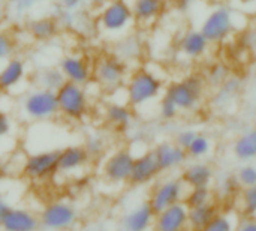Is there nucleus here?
<instances>
[{
  "mask_svg": "<svg viewBox=\"0 0 256 231\" xmlns=\"http://www.w3.org/2000/svg\"><path fill=\"white\" fill-rule=\"evenodd\" d=\"M123 89L124 101L134 110H140L160 99L165 93V83L164 78L154 71L142 66L130 71Z\"/></svg>",
  "mask_w": 256,
  "mask_h": 231,
  "instance_id": "f257e3e1",
  "label": "nucleus"
},
{
  "mask_svg": "<svg viewBox=\"0 0 256 231\" xmlns=\"http://www.w3.org/2000/svg\"><path fill=\"white\" fill-rule=\"evenodd\" d=\"M129 74V63L120 59L116 53H105L93 60L92 81L106 93H112L124 87Z\"/></svg>",
  "mask_w": 256,
  "mask_h": 231,
  "instance_id": "f03ea898",
  "label": "nucleus"
},
{
  "mask_svg": "<svg viewBox=\"0 0 256 231\" xmlns=\"http://www.w3.org/2000/svg\"><path fill=\"white\" fill-rule=\"evenodd\" d=\"M57 105L58 116L68 122H82L92 108L90 95L87 86L64 81L57 90Z\"/></svg>",
  "mask_w": 256,
  "mask_h": 231,
  "instance_id": "7ed1b4c3",
  "label": "nucleus"
},
{
  "mask_svg": "<svg viewBox=\"0 0 256 231\" xmlns=\"http://www.w3.org/2000/svg\"><path fill=\"white\" fill-rule=\"evenodd\" d=\"M134 24V14L128 0H110L99 8L96 26L98 30L108 38H120L126 35Z\"/></svg>",
  "mask_w": 256,
  "mask_h": 231,
  "instance_id": "20e7f679",
  "label": "nucleus"
},
{
  "mask_svg": "<svg viewBox=\"0 0 256 231\" xmlns=\"http://www.w3.org/2000/svg\"><path fill=\"white\" fill-rule=\"evenodd\" d=\"M206 92V81L204 77L190 74L186 75L182 80L172 81L165 87V95L174 101V104L178 107L183 113L195 111L204 99Z\"/></svg>",
  "mask_w": 256,
  "mask_h": 231,
  "instance_id": "39448f33",
  "label": "nucleus"
},
{
  "mask_svg": "<svg viewBox=\"0 0 256 231\" xmlns=\"http://www.w3.org/2000/svg\"><path fill=\"white\" fill-rule=\"evenodd\" d=\"M21 110L28 120L48 122L58 117L57 96L54 90L33 87L28 90L21 101Z\"/></svg>",
  "mask_w": 256,
  "mask_h": 231,
  "instance_id": "423d86ee",
  "label": "nucleus"
},
{
  "mask_svg": "<svg viewBox=\"0 0 256 231\" xmlns=\"http://www.w3.org/2000/svg\"><path fill=\"white\" fill-rule=\"evenodd\" d=\"M234 29H236L234 12L224 5L210 11L200 27V30L212 45H218L228 41L232 36Z\"/></svg>",
  "mask_w": 256,
  "mask_h": 231,
  "instance_id": "0eeeda50",
  "label": "nucleus"
},
{
  "mask_svg": "<svg viewBox=\"0 0 256 231\" xmlns=\"http://www.w3.org/2000/svg\"><path fill=\"white\" fill-rule=\"evenodd\" d=\"M58 150H42L30 153L21 165L22 176L30 182H46L57 174Z\"/></svg>",
  "mask_w": 256,
  "mask_h": 231,
  "instance_id": "6e6552de",
  "label": "nucleus"
},
{
  "mask_svg": "<svg viewBox=\"0 0 256 231\" xmlns=\"http://www.w3.org/2000/svg\"><path fill=\"white\" fill-rule=\"evenodd\" d=\"M186 192H188V186L183 183L180 177H170L153 186L147 203L150 204L152 210L156 215L168 209L170 206L183 201Z\"/></svg>",
  "mask_w": 256,
  "mask_h": 231,
  "instance_id": "1a4fd4ad",
  "label": "nucleus"
},
{
  "mask_svg": "<svg viewBox=\"0 0 256 231\" xmlns=\"http://www.w3.org/2000/svg\"><path fill=\"white\" fill-rule=\"evenodd\" d=\"M135 155L129 149H117L102 164V176L111 185L129 183Z\"/></svg>",
  "mask_w": 256,
  "mask_h": 231,
  "instance_id": "9d476101",
  "label": "nucleus"
},
{
  "mask_svg": "<svg viewBox=\"0 0 256 231\" xmlns=\"http://www.w3.org/2000/svg\"><path fill=\"white\" fill-rule=\"evenodd\" d=\"M76 209L68 201H52L48 203L39 216V222L44 228L50 231H64L74 227L76 222Z\"/></svg>",
  "mask_w": 256,
  "mask_h": 231,
  "instance_id": "9b49d317",
  "label": "nucleus"
},
{
  "mask_svg": "<svg viewBox=\"0 0 256 231\" xmlns=\"http://www.w3.org/2000/svg\"><path fill=\"white\" fill-rule=\"evenodd\" d=\"M58 69L64 77V81L88 86L93 78V62H90L86 56L69 53L64 54L58 62Z\"/></svg>",
  "mask_w": 256,
  "mask_h": 231,
  "instance_id": "f8f14e48",
  "label": "nucleus"
},
{
  "mask_svg": "<svg viewBox=\"0 0 256 231\" xmlns=\"http://www.w3.org/2000/svg\"><path fill=\"white\" fill-rule=\"evenodd\" d=\"M28 75L27 62L18 56H12L0 66V87L4 93L16 92L22 87Z\"/></svg>",
  "mask_w": 256,
  "mask_h": 231,
  "instance_id": "ddd939ff",
  "label": "nucleus"
},
{
  "mask_svg": "<svg viewBox=\"0 0 256 231\" xmlns=\"http://www.w3.org/2000/svg\"><path fill=\"white\" fill-rule=\"evenodd\" d=\"M102 119L106 126L117 132H124L128 131L135 119V110L124 101H111L104 105L102 110Z\"/></svg>",
  "mask_w": 256,
  "mask_h": 231,
  "instance_id": "4468645a",
  "label": "nucleus"
},
{
  "mask_svg": "<svg viewBox=\"0 0 256 231\" xmlns=\"http://www.w3.org/2000/svg\"><path fill=\"white\" fill-rule=\"evenodd\" d=\"M92 159L88 158L86 149L78 144L66 146L58 150L57 156V173L63 176H72L82 171Z\"/></svg>",
  "mask_w": 256,
  "mask_h": 231,
  "instance_id": "2eb2a0df",
  "label": "nucleus"
},
{
  "mask_svg": "<svg viewBox=\"0 0 256 231\" xmlns=\"http://www.w3.org/2000/svg\"><path fill=\"white\" fill-rule=\"evenodd\" d=\"M160 173L162 171L159 168V164L156 161L153 150H147V152L135 156L129 183L134 186H144V185L154 182Z\"/></svg>",
  "mask_w": 256,
  "mask_h": 231,
  "instance_id": "dca6fc26",
  "label": "nucleus"
},
{
  "mask_svg": "<svg viewBox=\"0 0 256 231\" xmlns=\"http://www.w3.org/2000/svg\"><path fill=\"white\" fill-rule=\"evenodd\" d=\"M188 206L180 201L154 215V231H184L188 228Z\"/></svg>",
  "mask_w": 256,
  "mask_h": 231,
  "instance_id": "f3484780",
  "label": "nucleus"
},
{
  "mask_svg": "<svg viewBox=\"0 0 256 231\" xmlns=\"http://www.w3.org/2000/svg\"><path fill=\"white\" fill-rule=\"evenodd\" d=\"M134 21L140 27H150L160 20L168 8V0H132Z\"/></svg>",
  "mask_w": 256,
  "mask_h": 231,
  "instance_id": "a211bd4d",
  "label": "nucleus"
},
{
  "mask_svg": "<svg viewBox=\"0 0 256 231\" xmlns=\"http://www.w3.org/2000/svg\"><path fill=\"white\" fill-rule=\"evenodd\" d=\"M153 153L156 156V161L159 164V168L162 173L172 171L186 164V159L189 158L186 150L182 149L174 141H162L154 149Z\"/></svg>",
  "mask_w": 256,
  "mask_h": 231,
  "instance_id": "6ab92c4d",
  "label": "nucleus"
},
{
  "mask_svg": "<svg viewBox=\"0 0 256 231\" xmlns=\"http://www.w3.org/2000/svg\"><path fill=\"white\" fill-rule=\"evenodd\" d=\"M27 35L32 41L39 44H46L54 41L60 33V24L56 17L52 15H40L32 18L26 27Z\"/></svg>",
  "mask_w": 256,
  "mask_h": 231,
  "instance_id": "aec40b11",
  "label": "nucleus"
},
{
  "mask_svg": "<svg viewBox=\"0 0 256 231\" xmlns=\"http://www.w3.org/2000/svg\"><path fill=\"white\" fill-rule=\"evenodd\" d=\"M210 45L212 44L207 41V38L202 35V32L200 29L186 30L178 41V48H180L182 54L190 60L202 59L208 53Z\"/></svg>",
  "mask_w": 256,
  "mask_h": 231,
  "instance_id": "412c9836",
  "label": "nucleus"
},
{
  "mask_svg": "<svg viewBox=\"0 0 256 231\" xmlns=\"http://www.w3.org/2000/svg\"><path fill=\"white\" fill-rule=\"evenodd\" d=\"M39 227V216L22 207H12L0 224L2 231H38Z\"/></svg>",
  "mask_w": 256,
  "mask_h": 231,
  "instance_id": "4be33fe9",
  "label": "nucleus"
},
{
  "mask_svg": "<svg viewBox=\"0 0 256 231\" xmlns=\"http://www.w3.org/2000/svg\"><path fill=\"white\" fill-rule=\"evenodd\" d=\"M214 177V170L206 162H194L183 168L180 179L188 188L210 186Z\"/></svg>",
  "mask_w": 256,
  "mask_h": 231,
  "instance_id": "5701e85b",
  "label": "nucleus"
},
{
  "mask_svg": "<svg viewBox=\"0 0 256 231\" xmlns=\"http://www.w3.org/2000/svg\"><path fill=\"white\" fill-rule=\"evenodd\" d=\"M154 222V212L148 203H142L128 212L122 221L123 231H147Z\"/></svg>",
  "mask_w": 256,
  "mask_h": 231,
  "instance_id": "b1692460",
  "label": "nucleus"
},
{
  "mask_svg": "<svg viewBox=\"0 0 256 231\" xmlns=\"http://www.w3.org/2000/svg\"><path fill=\"white\" fill-rule=\"evenodd\" d=\"M189 209V207H188ZM219 213L218 206L212 201L204 206L192 207L188 210V228L192 231H198L204 228L216 215Z\"/></svg>",
  "mask_w": 256,
  "mask_h": 231,
  "instance_id": "393cba45",
  "label": "nucleus"
},
{
  "mask_svg": "<svg viewBox=\"0 0 256 231\" xmlns=\"http://www.w3.org/2000/svg\"><path fill=\"white\" fill-rule=\"evenodd\" d=\"M33 83L36 87L56 92L64 83V77L60 72L58 66H42L33 74Z\"/></svg>",
  "mask_w": 256,
  "mask_h": 231,
  "instance_id": "a878e982",
  "label": "nucleus"
},
{
  "mask_svg": "<svg viewBox=\"0 0 256 231\" xmlns=\"http://www.w3.org/2000/svg\"><path fill=\"white\" fill-rule=\"evenodd\" d=\"M234 155L240 161H250L256 158V128L242 134L234 143Z\"/></svg>",
  "mask_w": 256,
  "mask_h": 231,
  "instance_id": "bb28decb",
  "label": "nucleus"
},
{
  "mask_svg": "<svg viewBox=\"0 0 256 231\" xmlns=\"http://www.w3.org/2000/svg\"><path fill=\"white\" fill-rule=\"evenodd\" d=\"M116 54L129 63V59H135L140 54V42L134 36L123 35L116 44Z\"/></svg>",
  "mask_w": 256,
  "mask_h": 231,
  "instance_id": "cd10ccee",
  "label": "nucleus"
},
{
  "mask_svg": "<svg viewBox=\"0 0 256 231\" xmlns=\"http://www.w3.org/2000/svg\"><path fill=\"white\" fill-rule=\"evenodd\" d=\"M214 198L210 186H206V188H188V192H186V197L183 200V203L192 209V207H198V206H204V204H208L212 203Z\"/></svg>",
  "mask_w": 256,
  "mask_h": 231,
  "instance_id": "c85d7f7f",
  "label": "nucleus"
},
{
  "mask_svg": "<svg viewBox=\"0 0 256 231\" xmlns=\"http://www.w3.org/2000/svg\"><path fill=\"white\" fill-rule=\"evenodd\" d=\"M82 147L86 149V152H87L90 159H98V158H100L105 153L106 141H105V138L100 134L94 132V134H90V135L86 137Z\"/></svg>",
  "mask_w": 256,
  "mask_h": 231,
  "instance_id": "c756f323",
  "label": "nucleus"
},
{
  "mask_svg": "<svg viewBox=\"0 0 256 231\" xmlns=\"http://www.w3.org/2000/svg\"><path fill=\"white\" fill-rule=\"evenodd\" d=\"M240 209L246 218H256V185L242 189Z\"/></svg>",
  "mask_w": 256,
  "mask_h": 231,
  "instance_id": "7c9ffc66",
  "label": "nucleus"
},
{
  "mask_svg": "<svg viewBox=\"0 0 256 231\" xmlns=\"http://www.w3.org/2000/svg\"><path fill=\"white\" fill-rule=\"evenodd\" d=\"M212 150V141L207 135L204 134H196L195 140L192 141V144L188 147L186 153L189 158L194 159H201L204 156H207Z\"/></svg>",
  "mask_w": 256,
  "mask_h": 231,
  "instance_id": "2f4dec72",
  "label": "nucleus"
},
{
  "mask_svg": "<svg viewBox=\"0 0 256 231\" xmlns=\"http://www.w3.org/2000/svg\"><path fill=\"white\" fill-rule=\"evenodd\" d=\"M230 78V71L226 68V65L218 62V63H212L207 69V74L204 77V81L212 84V86H218L220 87L226 80Z\"/></svg>",
  "mask_w": 256,
  "mask_h": 231,
  "instance_id": "473e14b6",
  "label": "nucleus"
},
{
  "mask_svg": "<svg viewBox=\"0 0 256 231\" xmlns=\"http://www.w3.org/2000/svg\"><path fill=\"white\" fill-rule=\"evenodd\" d=\"M158 113H159V117L162 120H166V122H171L174 119L178 117V114L182 113L178 110V107L174 104V101L171 98H168L165 93L160 96V99L158 101Z\"/></svg>",
  "mask_w": 256,
  "mask_h": 231,
  "instance_id": "72a5a7b5",
  "label": "nucleus"
},
{
  "mask_svg": "<svg viewBox=\"0 0 256 231\" xmlns=\"http://www.w3.org/2000/svg\"><path fill=\"white\" fill-rule=\"evenodd\" d=\"M16 51V39L6 30H0V63L12 57Z\"/></svg>",
  "mask_w": 256,
  "mask_h": 231,
  "instance_id": "f704fd0d",
  "label": "nucleus"
},
{
  "mask_svg": "<svg viewBox=\"0 0 256 231\" xmlns=\"http://www.w3.org/2000/svg\"><path fill=\"white\" fill-rule=\"evenodd\" d=\"M234 222L228 215L218 213L204 228L198 231H234Z\"/></svg>",
  "mask_w": 256,
  "mask_h": 231,
  "instance_id": "c9c22d12",
  "label": "nucleus"
},
{
  "mask_svg": "<svg viewBox=\"0 0 256 231\" xmlns=\"http://www.w3.org/2000/svg\"><path fill=\"white\" fill-rule=\"evenodd\" d=\"M237 183L242 188H248L256 185V167L254 165H244L237 173Z\"/></svg>",
  "mask_w": 256,
  "mask_h": 231,
  "instance_id": "e433bc0d",
  "label": "nucleus"
},
{
  "mask_svg": "<svg viewBox=\"0 0 256 231\" xmlns=\"http://www.w3.org/2000/svg\"><path fill=\"white\" fill-rule=\"evenodd\" d=\"M196 134L198 132H195V131H190V129H186V131H182V132H178L177 134V137H176V144H178L182 149H184V150H188V147L192 144V141L195 140V137H196Z\"/></svg>",
  "mask_w": 256,
  "mask_h": 231,
  "instance_id": "4c0bfd02",
  "label": "nucleus"
},
{
  "mask_svg": "<svg viewBox=\"0 0 256 231\" xmlns=\"http://www.w3.org/2000/svg\"><path fill=\"white\" fill-rule=\"evenodd\" d=\"M9 2H10L12 9H14L16 14L30 12V11L39 3V0H9Z\"/></svg>",
  "mask_w": 256,
  "mask_h": 231,
  "instance_id": "58836bf2",
  "label": "nucleus"
},
{
  "mask_svg": "<svg viewBox=\"0 0 256 231\" xmlns=\"http://www.w3.org/2000/svg\"><path fill=\"white\" fill-rule=\"evenodd\" d=\"M12 128H14V123H12L10 116L0 110V140L8 137L12 132Z\"/></svg>",
  "mask_w": 256,
  "mask_h": 231,
  "instance_id": "ea45409f",
  "label": "nucleus"
},
{
  "mask_svg": "<svg viewBox=\"0 0 256 231\" xmlns=\"http://www.w3.org/2000/svg\"><path fill=\"white\" fill-rule=\"evenodd\" d=\"M60 8L64 11H80L87 2L86 0H58Z\"/></svg>",
  "mask_w": 256,
  "mask_h": 231,
  "instance_id": "a19ab883",
  "label": "nucleus"
},
{
  "mask_svg": "<svg viewBox=\"0 0 256 231\" xmlns=\"http://www.w3.org/2000/svg\"><path fill=\"white\" fill-rule=\"evenodd\" d=\"M234 231H256V218H246Z\"/></svg>",
  "mask_w": 256,
  "mask_h": 231,
  "instance_id": "79ce46f5",
  "label": "nucleus"
},
{
  "mask_svg": "<svg viewBox=\"0 0 256 231\" xmlns=\"http://www.w3.org/2000/svg\"><path fill=\"white\" fill-rule=\"evenodd\" d=\"M12 209V206L9 204V201L0 195V224L3 222V219L6 218V215L9 213V210Z\"/></svg>",
  "mask_w": 256,
  "mask_h": 231,
  "instance_id": "37998d69",
  "label": "nucleus"
},
{
  "mask_svg": "<svg viewBox=\"0 0 256 231\" xmlns=\"http://www.w3.org/2000/svg\"><path fill=\"white\" fill-rule=\"evenodd\" d=\"M90 6H93V8H96V9H99V8H102L104 5H106L110 0H86Z\"/></svg>",
  "mask_w": 256,
  "mask_h": 231,
  "instance_id": "c03bdc74",
  "label": "nucleus"
},
{
  "mask_svg": "<svg viewBox=\"0 0 256 231\" xmlns=\"http://www.w3.org/2000/svg\"><path fill=\"white\" fill-rule=\"evenodd\" d=\"M190 5V0H176V6L180 11H186Z\"/></svg>",
  "mask_w": 256,
  "mask_h": 231,
  "instance_id": "a18cd8bd",
  "label": "nucleus"
},
{
  "mask_svg": "<svg viewBox=\"0 0 256 231\" xmlns=\"http://www.w3.org/2000/svg\"><path fill=\"white\" fill-rule=\"evenodd\" d=\"M242 6H250V5H254L256 3V0H237Z\"/></svg>",
  "mask_w": 256,
  "mask_h": 231,
  "instance_id": "49530a36",
  "label": "nucleus"
},
{
  "mask_svg": "<svg viewBox=\"0 0 256 231\" xmlns=\"http://www.w3.org/2000/svg\"><path fill=\"white\" fill-rule=\"evenodd\" d=\"M3 93H4V92H3V89H2V87H0V98H2V96H3Z\"/></svg>",
  "mask_w": 256,
  "mask_h": 231,
  "instance_id": "de8ad7c7",
  "label": "nucleus"
},
{
  "mask_svg": "<svg viewBox=\"0 0 256 231\" xmlns=\"http://www.w3.org/2000/svg\"><path fill=\"white\" fill-rule=\"evenodd\" d=\"M45 2H52V3H56V2H58V0H45Z\"/></svg>",
  "mask_w": 256,
  "mask_h": 231,
  "instance_id": "09e8293b",
  "label": "nucleus"
},
{
  "mask_svg": "<svg viewBox=\"0 0 256 231\" xmlns=\"http://www.w3.org/2000/svg\"><path fill=\"white\" fill-rule=\"evenodd\" d=\"M0 179H2V167H0Z\"/></svg>",
  "mask_w": 256,
  "mask_h": 231,
  "instance_id": "8fccbe9b",
  "label": "nucleus"
}]
</instances>
